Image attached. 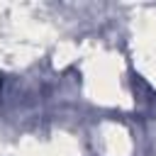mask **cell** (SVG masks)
Segmentation results:
<instances>
[]
</instances>
